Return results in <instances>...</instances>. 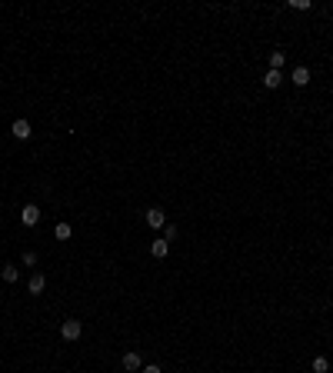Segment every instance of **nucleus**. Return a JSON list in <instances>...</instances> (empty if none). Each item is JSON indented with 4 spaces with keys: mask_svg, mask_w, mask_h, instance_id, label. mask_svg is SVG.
Returning a JSON list of instances; mask_svg holds the SVG:
<instances>
[{
    "mask_svg": "<svg viewBox=\"0 0 333 373\" xmlns=\"http://www.w3.org/2000/svg\"><path fill=\"white\" fill-rule=\"evenodd\" d=\"M80 333H83L80 320H64V323H60V337H64V340H77Z\"/></svg>",
    "mask_w": 333,
    "mask_h": 373,
    "instance_id": "nucleus-1",
    "label": "nucleus"
},
{
    "mask_svg": "<svg viewBox=\"0 0 333 373\" xmlns=\"http://www.w3.org/2000/svg\"><path fill=\"white\" fill-rule=\"evenodd\" d=\"M147 223H150L154 230H160V227H166V213L160 207H150L147 210Z\"/></svg>",
    "mask_w": 333,
    "mask_h": 373,
    "instance_id": "nucleus-2",
    "label": "nucleus"
},
{
    "mask_svg": "<svg viewBox=\"0 0 333 373\" xmlns=\"http://www.w3.org/2000/svg\"><path fill=\"white\" fill-rule=\"evenodd\" d=\"M10 133H13V137H17V140H30V133H33V127H30V120H13Z\"/></svg>",
    "mask_w": 333,
    "mask_h": 373,
    "instance_id": "nucleus-3",
    "label": "nucleus"
},
{
    "mask_svg": "<svg viewBox=\"0 0 333 373\" xmlns=\"http://www.w3.org/2000/svg\"><path fill=\"white\" fill-rule=\"evenodd\" d=\"M20 220L27 223V227H33V223H40V210L33 207V203H27V207L20 210Z\"/></svg>",
    "mask_w": 333,
    "mask_h": 373,
    "instance_id": "nucleus-4",
    "label": "nucleus"
},
{
    "mask_svg": "<svg viewBox=\"0 0 333 373\" xmlns=\"http://www.w3.org/2000/svg\"><path fill=\"white\" fill-rule=\"evenodd\" d=\"M280 84H283V74H280V70H266L263 74V87L266 90H277Z\"/></svg>",
    "mask_w": 333,
    "mask_h": 373,
    "instance_id": "nucleus-5",
    "label": "nucleus"
},
{
    "mask_svg": "<svg viewBox=\"0 0 333 373\" xmlns=\"http://www.w3.org/2000/svg\"><path fill=\"white\" fill-rule=\"evenodd\" d=\"M44 286H47V277H44V274H33L30 280H27V290H30L33 296H37V293H44Z\"/></svg>",
    "mask_w": 333,
    "mask_h": 373,
    "instance_id": "nucleus-6",
    "label": "nucleus"
},
{
    "mask_svg": "<svg viewBox=\"0 0 333 373\" xmlns=\"http://www.w3.org/2000/svg\"><path fill=\"white\" fill-rule=\"evenodd\" d=\"M290 80H293L297 87H307V84H310V70H307V67H293V74H290Z\"/></svg>",
    "mask_w": 333,
    "mask_h": 373,
    "instance_id": "nucleus-7",
    "label": "nucleus"
},
{
    "mask_svg": "<svg viewBox=\"0 0 333 373\" xmlns=\"http://www.w3.org/2000/svg\"><path fill=\"white\" fill-rule=\"evenodd\" d=\"M166 250H170V243H166L164 237H160V240H154V243H150V253H154L157 260H164V257H166Z\"/></svg>",
    "mask_w": 333,
    "mask_h": 373,
    "instance_id": "nucleus-8",
    "label": "nucleus"
},
{
    "mask_svg": "<svg viewBox=\"0 0 333 373\" xmlns=\"http://www.w3.org/2000/svg\"><path fill=\"white\" fill-rule=\"evenodd\" d=\"M144 363H140V353H123V370H140Z\"/></svg>",
    "mask_w": 333,
    "mask_h": 373,
    "instance_id": "nucleus-9",
    "label": "nucleus"
},
{
    "mask_svg": "<svg viewBox=\"0 0 333 373\" xmlns=\"http://www.w3.org/2000/svg\"><path fill=\"white\" fill-rule=\"evenodd\" d=\"M0 277H3V280H7V283H17V277H20V270H17V267H3V270H0Z\"/></svg>",
    "mask_w": 333,
    "mask_h": 373,
    "instance_id": "nucleus-10",
    "label": "nucleus"
},
{
    "mask_svg": "<svg viewBox=\"0 0 333 373\" xmlns=\"http://www.w3.org/2000/svg\"><path fill=\"white\" fill-rule=\"evenodd\" d=\"M54 233H57V240H70V233H74V230H70V223H57Z\"/></svg>",
    "mask_w": 333,
    "mask_h": 373,
    "instance_id": "nucleus-11",
    "label": "nucleus"
},
{
    "mask_svg": "<svg viewBox=\"0 0 333 373\" xmlns=\"http://www.w3.org/2000/svg\"><path fill=\"white\" fill-rule=\"evenodd\" d=\"M283 60H287V54L273 50V54H270V70H280V67H283Z\"/></svg>",
    "mask_w": 333,
    "mask_h": 373,
    "instance_id": "nucleus-12",
    "label": "nucleus"
},
{
    "mask_svg": "<svg viewBox=\"0 0 333 373\" xmlns=\"http://www.w3.org/2000/svg\"><path fill=\"white\" fill-rule=\"evenodd\" d=\"M327 370H330L327 357H317V360H313V373H327Z\"/></svg>",
    "mask_w": 333,
    "mask_h": 373,
    "instance_id": "nucleus-13",
    "label": "nucleus"
},
{
    "mask_svg": "<svg viewBox=\"0 0 333 373\" xmlns=\"http://www.w3.org/2000/svg\"><path fill=\"white\" fill-rule=\"evenodd\" d=\"M293 10H310V0H290Z\"/></svg>",
    "mask_w": 333,
    "mask_h": 373,
    "instance_id": "nucleus-14",
    "label": "nucleus"
},
{
    "mask_svg": "<svg viewBox=\"0 0 333 373\" xmlns=\"http://www.w3.org/2000/svg\"><path fill=\"white\" fill-rule=\"evenodd\" d=\"M164 240L170 243V240H177V227H173V223H166V233H164Z\"/></svg>",
    "mask_w": 333,
    "mask_h": 373,
    "instance_id": "nucleus-15",
    "label": "nucleus"
},
{
    "mask_svg": "<svg viewBox=\"0 0 333 373\" xmlns=\"http://www.w3.org/2000/svg\"><path fill=\"white\" fill-rule=\"evenodd\" d=\"M23 264H27V267H37V253L27 250V253H23Z\"/></svg>",
    "mask_w": 333,
    "mask_h": 373,
    "instance_id": "nucleus-16",
    "label": "nucleus"
},
{
    "mask_svg": "<svg viewBox=\"0 0 333 373\" xmlns=\"http://www.w3.org/2000/svg\"><path fill=\"white\" fill-rule=\"evenodd\" d=\"M140 373H164V370H160V367H154V363H147V367H144Z\"/></svg>",
    "mask_w": 333,
    "mask_h": 373,
    "instance_id": "nucleus-17",
    "label": "nucleus"
}]
</instances>
